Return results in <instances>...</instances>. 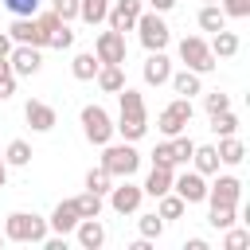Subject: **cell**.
I'll return each instance as SVG.
<instances>
[{"mask_svg": "<svg viewBox=\"0 0 250 250\" xmlns=\"http://www.w3.org/2000/svg\"><path fill=\"white\" fill-rule=\"evenodd\" d=\"M117 94H121V113H117L113 133H121L125 141H141V137L148 133V109H145V98H141L137 90H129V86H121Z\"/></svg>", "mask_w": 250, "mask_h": 250, "instance_id": "1", "label": "cell"}, {"mask_svg": "<svg viewBox=\"0 0 250 250\" xmlns=\"http://www.w3.org/2000/svg\"><path fill=\"white\" fill-rule=\"evenodd\" d=\"M4 238L8 242H43L47 238V219H39L35 211H12L4 219Z\"/></svg>", "mask_w": 250, "mask_h": 250, "instance_id": "2", "label": "cell"}, {"mask_svg": "<svg viewBox=\"0 0 250 250\" xmlns=\"http://www.w3.org/2000/svg\"><path fill=\"white\" fill-rule=\"evenodd\" d=\"M102 168H105L113 180H117V176L129 180V176L141 168V152L133 148V141H125V145H113V141H109V145H102Z\"/></svg>", "mask_w": 250, "mask_h": 250, "instance_id": "3", "label": "cell"}, {"mask_svg": "<svg viewBox=\"0 0 250 250\" xmlns=\"http://www.w3.org/2000/svg\"><path fill=\"white\" fill-rule=\"evenodd\" d=\"M133 27H137V35H141V47H145V51H164V47H168V39H172V27L164 23V16H160V12H141Z\"/></svg>", "mask_w": 250, "mask_h": 250, "instance_id": "4", "label": "cell"}, {"mask_svg": "<svg viewBox=\"0 0 250 250\" xmlns=\"http://www.w3.org/2000/svg\"><path fill=\"white\" fill-rule=\"evenodd\" d=\"M180 59H184V66L195 70V74H211V70L219 66L203 35H184V39H180Z\"/></svg>", "mask_w": 250, "mask_h": 250, "instance_id": "5", "label": "cell"}, {"mask_svg": "<svg viewBox=\"0 0 250 250\" xmlns=\"http://www.w3.org/2000/svg\"><path fill=\"white\" fill-rule=\"evenodd\" d=\"M188 125H191V98L168 102V105L160 109V117H156V129H160L164 137H176V133H184Z\"/></svg>", "mask_w": 250, "mask_h": 250, "instance_id": "6", "label": "cell"}, {"mask_svg": "<svg viewBox=\"0 0 250 250\" xmlns=\"http://www.w3.org/2000/svg\"><path fill=\"white\" fill-rule=\"evenodd\" d=\"M82 133H86V141L90 145H109L113 141V121H109V113L102 109V105H86L82 109Z\"/></svg>", "mask_w": 250, "mask_h": 250, "instance_id": "7", "label": "cell"}, {"mask_svg": "<svg viewBox=\"0 0 250 250\" xmlns=\"http://www.w3.org/2000/svg\"><path fill=\"white\" fill-rule=\"evenodd\" d=\"M8 66H12L16 78H31V74H39V66H43V47L16 43V47L8 51Z\"/></svg>", "mask_w": 250, "mask_h": 250, "instance_id": "8", "label": "cell"}, {"mask_svg": "<svg viewBox=\"0 0 250 250\" xmlns=\"http://www.w3.org/2000/svg\"><path fill=\"white\" fill-rule=\"evenodd\" d=\"M94 55H98V62H125V31H102L98 39H94Z\"/></svg>", "mask_w": 250, "mask_h": 250, "instance_id": "9", "label": "cell"}, {"mask_svg": "<svg viewBox=\"0 0 250 250\" xmlns=\"http://www.w3.org/2000/svg\"><path fill=\"white\" fill-rule=\"evenodd\" d=\"M172 191L191 207V203H203V199H207V180L191 168V172H184V176H172Z\"/></svg>", "mask_w": 250, "mask_h": 250, "instance_id": "10", "label": "cell"}, {"mask_svg": "<svg viewBox=\"0 0 250 250\" xmlns=\"http://www.w3.org/2000/svg\"><path fill=\"white\" fill-rule=\"evenodd\" d=\"M141 4H145V0H109V12H105L109 27H113V31H133L137 16L145 12Z\"/></svg>", "mask_w": 250, "mask_h": 250, "instance_id": "11", "label": "cell"}, {"mask_svg": "<svg viewBox=\"0 0 250 250\" xmlns=\"http://www.w3.org/2000/svg\"><path fill=\"white\" fill-rule=\"evenodd\" d=\"M105 195H109V207H113L117 215H133V211L141 207V199H145V191H141L137 184H129V180L117 184V188H109Z\"/></svg>", "mask_w": 250, "mask_h": 250, "instance_id": "12", "label": "cell"}, {"mask_svg": "<svg viewBox=\"0 0 250 250\" xmlns=\"http://www.w3.org/2000/svg\"><path fill=\"white\" fill-rule=\"evenodd\" d=\"M12 43H27V47H47V35L43 27L35 23V16H16V23L8 27Z\"/></svg>", "mask_w": 250, "mask_h": 250, "instance_id": "13", "label": "cell"}, {"mask_svg": "<svg viewBox=\"0 0 250 250\" xmlns=\"http://www.w3.org/2000/svg\"><path fill=\"white\" fill-rule=\"evenodd\" d=\"M23 117H27V125H31L35 133H51V129L59 125V113H55L47 102H35V98L23 105Z\"/></svg>", "mask_w": 250, "mask_h": 250, "instance_id": "14", "label": "cell"}, {"mask_svg": "<svg viewBox=\"0 0 250 250\" xmlns=\"http://www.w3.org/2000/svg\"><path fill=\"white\" fill-rule=\"evenodd\" d=\"M238 195H242V180L238 176H219L207 188V203H234L238 207Z\"/></svg>", "mask_w": 250, "mask_h": 250, "instance_id": "15", "label": "cell"}, {"mask_svg": "<svg viewBox=\"0 0 250 250\" xmlns=\"http://www.w3.org/2000/svg\"><path fill=\"white\" fill-rule=\"evenodd\" d=\"M78 207H74V199H62L55 211H51V219H47V230H55V234H70L74 227H78Z\"/></svg>", "mask_w": 250, "mask_h": 250, "instance_id": "16", "label": "cell"}, {"mask_svg": "<svg viewBox=\"0 0 250 250\" xmlns=\"http://www.w3.org/2000/svg\"><path fill=\"white\" fill-rule=\"evenodd\" d=\"M168 78H172V59L164 51H148V59H145V82L148 86H164Z\"/></svg>", "mask_w": 250, "mask_h": 250, "instance_id": "17", "label": "cell"}, {"mask_svg": "<svg viewBox=\"0 0 250 250\" xmlns=\"http://www.w3.org/2000/svg\"><path fill=\"white\" fill-rule=\"evenodd\" d=\"M74 234H78V246H82V250H102V246H105V227H102L98 219H78Z\"/></svg>", "mask_w": 250, "mask_h": 250, "instance_id": "18", "label": "cell"}, {"mask_svg": "<svg viewBox=\"0 0 250 250\" xmlns=\"http://www.w3.org/2000/svg\"><path fill=\"white\" fill-rule=\"evenodd\" d=\"M207 47H211V55H215V59H234L242 43H238V35H234V31H227V27H223V31H215V35H211V43H207Z\"/></svg>", "mask_w": 250, "mask_h": 250, "instance_id": "19", "label": "cell"}, {"mask_svg": "<svg viewBox=\"0 0 250 250\" xmlns=\"http://www.w3.org/2000/svg\"><path fill=\"white\" fill-rule=\"evenodd\" d=\"M94 78H98V86H102V90H105V94H117V90H121V86H125V70H121V66H117V62H102V66H98V74H94Z\"/></svg>", "mask_w": 250, "mask_h": 250, "instance_id": "20", "label": "cell"}, {"mask_svg": "<svg viewBox=\"0 0 250 250\" xmlns=\"http://www.w3.org/2000/svg\"><path fill=\"white\" fill-rule=\"evenodd\" d=\"M191 164H195L199 176H215V172H219V152H215V145H195Z\"/></svg>", "mask_w": 250, "mask_h": 250, "instance_id": "21", "label": "cell"}, {"mask_svg": "<svg viewBox=\"0 0 250 250\" xmlns=\"http://www.w3.org/2000/svg\"><path fill=\"white\" fill-rule=\"evenodd\" d=\"M215 152H219V164H242V160H246V145H242L234 133H230V137H223Z\"/></svg>", "mask_w": 250, "mask_h": 250, "instance_id": "22", "label": "cell"}, {"mask_svg": "<svg viewBox=\"0 0 250 250\" xmlns=\"http://www.w3.org/2000/svg\"><path fill=\"white\" fill-rule=\"evenodd\" d=\"M145 195H164V191H172V168H156L152 164V172H148V180H145V188H141Z\"/></svg>", "mask_w": 250, "mask_h": 250, "instance_id": "23", "label": "cell"}, {"mask_svg": "<svg viewBox=\"0 0 250 250\" xmlns=\"http://www.w3.org/2000/svg\"><path fill=\"white\" fill-rule=\"evenodd\" d=\"M98 66H102L98 55H94V51H82V55H74V62H70V74H74L78 82H90V78L98 74Z\"/></svg>", "mask_w": 250, "mask_h": 250, "instance_id": "24", "label": "cell"}, {"mask_svg": "<svg viewBox=\"0 0 250 250\" xmlns=\"http://www.w3.org/2000/svg\"><path fill=\"white\" fill-rule=\"evenodd\" d=\"M168 82H172V90H176L180 98H191V94H203V86H199V74H195V70H188V66H184L180 74H172Z\"/></svg>", "mask_w": 250, "mask_h": 250, "instance_id": "25", "label": "cell"}, {"mask_svg": "<svg viewBox=\"0 0 250 250\" xmlns=\"http://www.w3.org/2000/svg\"><path fill=\"white\" fill-rule=\"evenodd\" d=\"M184 211H188V203H184L176 191H164V195H156V215H160L164 223H168V219H180Z\"/></svg>", "mask_w": 250, "mask_h": 250, "instance_id": "26", "label": "cell"}, {"mask_svg": "<svg viewBox=\"0 0 250 250\" xmlns=\"http://www.w3.org/2000/svg\"><path fill=\"white\" fill-rule=\"evenodd\" d=\"M207 223H211L215 230H227V227H234V223H238V207H234V203H211Z\"/></svg>", "mask_w": 250, "mask_h": 250, "instance_id": "27", "label": "cell"}, {"mask_svg": "<svg viewBox=\"0 0 250 250\" xmlns=\"http://www.w3.org/2000/svg\"><path fill=\"white\" fill-rule=\"evenodd\" d=\"M199 27L211 31V35L223 31V27H227V12H223L219 4H203V8H199Z\"/></svg>", "mask_w": 250, "mask_h": 250, "instance_id": "28", "label": "cell"}, {"mask_svg": "<svg viewBox=\"0 0 250 250\" xmlns=\"http://www.w3.org/2000/svg\"><path fill=\"white\" fill-rule=\"evenodd\" d=\"M4 164L8 168H23V164H31V145L27 141H8V148H4Z\"/></svg>", "mask_w": 250, "mask_h": 250, "instance_id": "29", "label": "cell"}, {"mask_svg": "<svg viewBox=\"0 0 250 250\" xmlns=\"http://www.w3.org/2000/svg\"><path fill=\"white\" fill-rule=\"evenodd\" d=\"M105 12H109V0H78V20H86L90 27L102 23Z\"/></svg>", "mask_w": 250, "mask_h": 250, "instance_id": "30", "label": "cell"}, {"mask_svg": "<svg viewBox=\"0 0 250 250\" xmlns=\"http://www.w3.org/2000/svg\"><path fill=\"white\" fill-rule=\"evenodd\" d=\"M74 207H78V215H82V219H98V215H102V195L86 188L82 195H74Z\"/></svg>", "mask_w": 250, "mask_h": 250, "instance_id": "31", "label": "cell"}, {"mask_svg": "<svg viewBox=\"0 0 250 250\" xmlns=\"http://www.w3.org/2000/svg\"><path fill=\"white\" fill-rule=\"evenodd\" d=\"M238 129V117L230 113V109H219V113H211V133H219V137H230Z\"/></svg>", "mask_w": 250, "mask_h": 250, "instance_id": "32", "label": "cell"}, {"mask_svg": "<svg viewBox=\"0 0 250 250\" xmlns=\"http://www.w3.org/2000/svg\"><path fill=\"white\" fill-rule=\"evenodd\" d=\"M86 188H90V191H98V195H105V191L113 188V176L98 164V168H90V172H86Z\"/></svg>", "mask_w": 250, "mask_h": 250, "instance_id": "33", "label": "cell"}, {"mask_svg": "<svg viewBox=\"0 0 250 250\" xmlns=\"http://www.w3.org/2000/svg\"><path fill=\"white\" fill-rule=\"evenodd\" d=\"M168 145H172V156H176V164H188V160H191V152H195V141H191V137H184V133H176Z\"/></svg>", "mask_w": 250, "mask_h": 250, "instance_id": "34", "label": "cell"}, {"mask_svg": "<svg viewBox=\"0 0 250 250\" xmlns=\"http://www.w3.org/2000/svg\"><path fill=\"white\" fill-rule=\"evenodd\" d=\"M74 43V31H70V23H59L51 35H47V47H55V51H66Z\"/></svg>", "mask_w": 250, "mask_h": 250, "instance_id": "35", "label": "cell"}, {"mask_svg": "<svg viewBox=\"0 0 250 250\" xmlns=\"http://www.w3.org/2000/svg\"><path fill=\"white\" fill-rule=\"evenodd\" d=\"M164 234V219L152 211V215H141V238H160Z\"/></svg>", "mask_w": 250, "mask_h": 250, "instance_id": "36", "label": "cell"}, {"mask_svg": "<svg viewBox=\"0 0 250 250\" xmlns=\"http://www.w3.org/2000/svg\"><path fill=\"white\" fill-rule=\"evenodd\" d=\"M219 8L227 12V20H246L250 16V0H219Z\"/></svg>", "mask_w": 250, "mask_h": 250, "instance_id": "37", "label": "cell"}, {"mask_svg": "<svg viewBox=\"0 0 250 250\" xmlns=\"http://www.w3.org/2000/svg\"><path fill=\"white\" fill-rule=\"evenodd\" d=\"M0 4H4V8L12 12V16H35L43 0H0Z\"/></svg>", "mask_w": 250, "mask_h": 250, "instance_id": "38", "label": "cell"}, {"mask_svg": "<svg viewBox=\"0 0 250 250\" xmlns=\"http://www.w3.org/2000/svg\"><path fill=\"white\" fill-rule=\"evenodd\" d=\"M51 12L70 23V20H78V0H51Z\"/></svg>", "mask_w": 250, "mask_h": 250, "instance_id": "39", "label": "cell"}, {"mask_svg": "<svg viewBox=\"0 0 250 250\" xmlns=\"http://www.w3.org/2000/svg\"><path fill=\"white\" fill-rule=\"evenodd\" d=\"M152 164H156V168H176V156H172V145H168V141L152 148Z\"/></svg>", "mask_w": 250, "mask_h": 250, "instance_id": "40", "label": "cell"}, {"mask_svg": "<svg viewBox=\"0 0 250 250\" xmlns=\"http://www.w3.org/2000/svg\"><path fill=\"white\" fill-rule=\"evenodd\" d=\"M223 246H227V250H242V246H250V230H234V227H227Z\"/></svg>", "mask_w": 250, "mask_h": 250, "instance_id": "41", "label": "cell"}, {"mask_svg": "<svg viewBox=\"0 0 250 250\" xmlns=\"http://www.w3.org/2000/svg\"><path fill=\"white\" fill-rule=\"evenodd\" d=\"M203 105H207V113H219V109H230V98H227L223 90H211Z\"/></svg>", "mask_w": 250, "mask_h": 250, "instance_id": "42", "label": "cell"}, {"mask_svg": "<svg viewBox=\"0 0 250 250\" xmlns=\"http://www.w3.org/2000/svg\"><path fill=\"white\" fill-rule=\"evenodd\" d=\"M12 94H16V74L8 70V74H0V102H8Z\"/></svg>", "mask_w": 250, "mask_h": 250, "instance_id": "43", "label": "cell"}, {"mask_svg": "<svg viewBox=\"0 0 250 250\" xmlns=\"http://www.w3.org/2000/svg\"><path fill=\"white\" fill-rule=\"evenodd\" d=\"M148 4H152V12H160V16H164V12H172V8H176V0H148Z\"/></svg>", "mask_w": 250, "mask_h": 250, "instance_id": "44", "label": "cell"}, {"mask_svg": "<svg viewBox=\"0 0 250 250\" xmlns=\"http://www.w3.org/2000/svg\"><path fill=\"white\" fill-rule=\"evenodd\" d=\"M8 51H12V35L0 31V59H8Z\"/></svg>", "mask_w": 250, "mask_h": 250, "instance_id": "45", "label": "cell"}, {"mask_svg": "<svg viewBox=\"0 0 250 250\" xmlns=\"http://www.w3.org/2000/svg\"><path fill=\"white\" fill-rule=\"evenodd\" d=\"M188 250H207V238H188Z\"/></svg>", "mask_w": 250, "mask_h": 250, "instance_id": "46", "label": "cell"}, {"mask_svg": "<svg viewBox=\"0 0 250 250\" xmlns=\"http://www.w3.org/2000/svg\"><path fill=\"white\" fill-rule=\"evenodd\" d=\"M8 184V164H4V152H0V188Z\"/></svg>", "mask_w": 250, "mask_h": 250, "instance_id": "47", "label": "cell"}, {"mask_svg": "<svg viewBox=\"0 0 250 250\" xmlns=\"http://www.w3.org/2000/svg\"><path fill=\"white\" fill-rule=\"evenodd\" d=\"M4 242H8V238H4V230H0V246H4Z\"/></svg>", "mask_w": 250, "mask_h": 250, "instance_id": "48", "label": "cell"}, {"mask_svg": "<svg viewBox=\"0 0 250 250\" xmlns=\"http://www.w3.org/2000/svg\"><path fill=\"white\" fill-rule=\"evenodd\" d=\"M203 4H219V0H203Z\"/></svg>", "mask_w": 250, "mask_h": 250, "instance_id": "49", "label": "cell"}]
</instances>
